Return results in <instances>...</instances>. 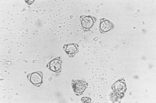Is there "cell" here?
Returning a JSON list of instances; mask_svg holds the SVG:
<instances>
[{"mask_svg": "<svg viewBox=\"0 0 156 103\" xmlns=\"http://www.w3.org/2000/svg\"><path fill=\"white\" fill-rule=\"evenodd\" d=\"M72 86L75 94L78 96L82 95L88 86L86 81L80 80H72Z\"/></svg>", "mask_w": 156, "mask_h": 103, "instance_id": "7a4b0ae2", "label": "cell"}, {"mask_svg": "<svg viewBox=\"0 0 156 103\" xmlns=\"http://www.w3.org/2000/svg\"><path fill=\"white\" fill-rule=\"evenodd\" d=\"M63 49L68 56L73 58L79 52V46L76 43L66 44L63 46Z\"/></svg>", "mask_w": 156, "mask_h": 103, "instance_id": "5b68a950", "label": "cell"}, {"mask_svg": "<svg viewBox=\"0 0 156 103\" xmlns=\"http://www.w3.org/2000/svg\"><path fill=\"white\" fill-rule=\"evenodd\" d=\"M62 63L61 56L58 57L48 63L46 67L50 71L57 73H59L62 70Z\"/></svg>", "mask_w": 156, "mask_h": 103, "instance_id": "277c9868", "label": "cell"}, {"mask_svg": "<svg viewBox=\"0 0 156 103\" xmlns=\"http://www.w3.org/2000/svg\"><path fill=\"white\" fill-rule=\"evenodd\" d=\"M80 21L83 30L85 31H88L95 23L96 18L90 16H82L80 17Z\"/></svg>", "mask_w": 156, "mask_h": 103, "instance_id": "6da1fadb", "label": "cell"}, {"mask_svg": "<svg viewBox=\"0 0 156 103\" xmlns=\"http://www.w3.org/2000/svg\"><path fill=\"white\" fill-rule=\"evenodd\" d=\"M114 28V24L108 20L103 18L100 19L99 31L102 34H105Z\"/></svg>", "mask_w": 156, "mask_h": 103, "instance_id": "8992f818", "label": "cell"}, {"mask_svg": "<svg viewBox=\"0 0 156 103\" xmlns=\"http://www.w3.org/2000/svg\"><path fill=\"white\" fill-rule=\"evenodd\" d=\"M43 74L41 71L33 72L27 76L28 80L37 87H40L43 83Z\"/></svg>", "mask_w": 156, "mask_h": 103, "instance_id": "3957f363", "label": "cell"}, {"mask_svg": "<svg viewBox=\"0 0 156 103\" xmlns=\"http://www.w3.org/2000/svg\"><path fill=\"white\" fill-rule=\"evenodd\" d=\"M112 89L114 91L118 94L124 93L126 90L125 81L120 80L116 81L112 86Z\"/></svg>", "mask_w": 156, "mask_h": 103, "instance_id": "52a82bcc", "label": "cell"}]
</instances>
